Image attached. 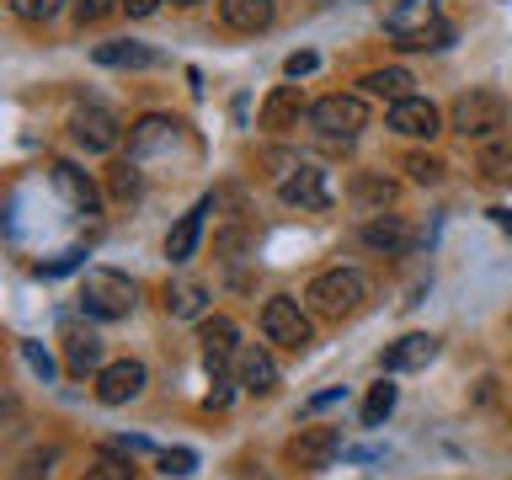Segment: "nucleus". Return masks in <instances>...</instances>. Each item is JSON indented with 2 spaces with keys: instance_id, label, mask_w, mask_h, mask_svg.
<instances>
[{
  "instance_id": "nucleus-38",
  "label": "nucleus",
  "mask_w": 512,
  "mask_h": 480,
  "mask_svg": "<svg viewBox=\"0 0 512 480\" xmlns=\"http://www.w3.org/2000/svg\"><path fill=\"white\" fill-rule=\"evenodd\" d=\"M160 6H166V0H123V11L134 16V22H144V16H155Z\"/></svg>"
},
{
  "instance_id": "nucleus-31",
  "label": "nucleus",
  "mask_w": 512,
  "mask_h": 480,
  "mask_svg": "<svg viewBox=\"0 0 512 480\" xmlns=\"http://www.w3.org/2000/svg\"><path fill=\"white\" fill-rule=\"evenodd\" d=\"M11 11L22 16V22L38 27V22H54V16L64 11V0H11Z\"/></svg>"
},
{
  "instance_id": "nucleus-16",
  "label": "nucleus",
  "mask_w": 512,
  "mask_h": 480,
  "mask_svg": "<svg viewBox=\"0 0 512 480\" xmlns=\"http://www.w3.org/2000/svg\"><path fill=\"white\" fill-rule=\"evenodd\" d=\"M256 118H262V128L278 134V128H299V118H310V107H304L299 86H272L262 96V112H256Z\"/></svg>"
},
{
  "instance_id": "nucleus-36",
  "label": "nucleus",
  "mask_w": 512,
  "mask_h": 480,
  "mask_svg": "<svg viewBox=\"0 0 512 480\" xmlns=\"http://www.w3.org/2000/svg\"><path fill=\"white\" fill-rule=\"evenodd\" d=\"M112 6H123V0H80L75 16H80V27H86V22H96V16H107Z\"/></svg>"
},
{
  "instance_id": "nucleus-11",
  "label": "nucleus",
  "mask_w": 512,
  "mask_h": 480,
  "mask_svg": "<svg viewBox=\"0 0 512 480\" xmlns=\"http://www.w3.org/2000/svg\"><path fill=\"white\" fill-rule=\"evenodd\" d=\"M390 128L406 139H432V134H443V112L427 96H406V102H390Z\"/></svg>"
},
{
  "instance_id": "nucleus-32",
  "label": "nucleus",
  "mask_w": 512,
  "mask_h": 480,
  "mask_svg": "<svg viewBox=\"0 0 512 480\" xmlns=\"http://www.w3.org/2000/svg\"><path fill=\"white\" fill-rule=\"evenodd\" d=\"M480 166H486L491 182H496V176H507V171H512V144H502V139H486V150H480Z\"/></svg>"
},
{
  "instance_id": "nucleus-2",
  "label": "nucleus",
  "mask_w": 512,
  "mask_h": 480,
  "mask_svg": "<svg viewBox=\"0 0 512 480\" xmlns=\"http://www.w3.org/2000/svg\"><path fill=\"white\" fill-rule=\"evenodd\" d=\"M448 128L464 139H502V128H507V96L502 91H491V86H470L459 96L454 107H448Z\"/></svg>"
},
{
  "instance_id": "nucleus-9",
  "label": "nucleus",
  "mask_w": 512,
  "mask_h": 480,
  "mask_svg": "<svg viewBox=\"0 0 512 480\" xmlns=\"http://www.w3.org/2000/svg\"><path fill=\"white\" fill-rule=\"evenodd\" d=\"M176 144H182V123L166 118V112H150V118H139L134 128H128V155H134V160L171 155Z\"/></svg>"
},
{
  "instance_id": "nucleus-8",
  "label": "nucleus",
  "mask_w": 512,
  "mask_h": 480,
  "mask_svg": "<svg viewBox=\"0 0 512 480\" xmlns=\"http://www.w3.org/2000/svg\"><path fill=\"white\" fill-rule=\"evenodd\" d=\"M278 198L288 208H304V214H326V208H331V182H326V171H320V166H294V171H283Z\"/></svg>"
},
{
  "instance_id": "nucleus-13",
  "label": "nucleus",
  "mask_w": 512,
  "mask_h": 480,
  "mask_svg": "<svg viewBox=\"0 0 512 480\" xmlns=\"http://www.w3.org/2000/svg\"><path fill=\"white\" fill-rule=\"evenodd\" d=\"M198 342H203V358L214 374H224L235 358H240V331H235V320H224V315H208L203 326H198Z\"/></svg>"
},
{
  "instance_id": "nucleus-17",
  "label": "nucleus",
  "mask_w": 512,
  "mask_h": 480,
  "mask_svg": "<svg viewBox=\"0 0 512 480\" xmlns=\"http://www.w3.org/2000/svg\"><path fill=\"white\" fill-rule=\"evenodd\" d=\"M235 384H240L246 395H272V390H278V363H272L262 347H240V358H235Z\"/></svg>"
},
{
  "instance_id": "nucleus-7",
  "label": "nucleus",
  "mask_w": 512,
  "mask_h": 480,
  "mask_svg": "<svg viewBox=\"0 0 512 480\" xmlns=\"http://www.w3.org/2000/svg\"><path fill=\"white\" fill-rule=\"evenodd\" d=\"M283 454L294 470H326V464L342 454V427H299Z\"/></svg>"
},
{
  "instance_id": "nucleus-10",
  "label": "nucleus",
  "mask_w": 512,
  "mask_h": 480,
  "mask_svg": "<svg viewBox=\"0 0 512 480\" xmlns=\"http://www.w3.org/2000/svg\"><path fill=\"white\" fill-rule=\"evenodd\" d=\"M144 379L150 374H144L139 358H118L96 374V400H102V406H128V400L144 395Z\"/></svg>"
},
{
  "instance_id": "nucleus-35",
  "label": "nucleus",
  "mask_w": 512,
  "mask_h": 480,
  "mask_svg": "<svg viewBox=\"0 0 512 480\" xmlns=\"http://www.w3.org/2000/svg\"><path fill=\"white\" fill-rule=\"evenodd\" d=\"M16 347H22V358H27L32 374H38V379H54V358H48L38 342H16Z\"/></svg>"
},
{
  "instance_id": "nucleus-18",
  "label": "nucleus",
  "mask_w": 512,
  "mask_h": 480,
  "mask_svg": "<svg viewBox=\"0 0 512 480\" xmlns=\"http://www.w3.org/2000/svg\"><path fill=\"white\" fill-rule=\"evenodd\" d=\"M48 176H54V187L70 198L75 214H96V208H102V192H96V182H91L86 171H75L70 160H54V166H48Z\"/></svg>"
},
{
  "instance_id": "nucleus-30",
  "label": "nucleus",
  "mask_w": 512,
  "mask_h": 480,
  "mask_svg": "<svg viewBox=\"0 0 512 480\" xmlns=\"http://www.w3.org/2000/svg\"><path fill=\"white\" fill-rule=\"evenodd\" d=\"M443 160L438 155H422V150H416V155H406V176H411V182H422V187H438L443 182Z\"/></svg>"
},
{
  "instance_id": "nucleus-23",
  "label": "nucleus",
  "mask_w": 512,
  "mask_h": 480,
  "mask_svg": "<svg viewBox=\"0 0 512 480\" xmlns=\"http://www.w3.org/2000/svg\"><path fill=\"white\" fill-rule=\"evenodd\" d=\"M352 203L368 208V214H384V208L395 203V182L384 171H358L352 176Z\"/></svg>"
},
{
  "instance_id": "nucleus-22",
  "label": "nucleus",
  "mask_w": 512,
  "mask_h": 480,
  "mask_svg": "<svg viewBox=\"0 0 512 480\" xmlns=\"http://www.w3.org/2000/svg\"><path fill=\"white\" fill-rule=\"evenodd\" d=\"M358 86H363V96H379V102H406V96H416L411 91L416 80H411V70H400V64H390V70H368Z\"/></svg>"
},
{
  "instance_id": "nucleus-1",
  "label": "nucleus",
  "mask_w": 512,
  "mask_h": 480,
  "mask_svg": "<svg viewBox=\"0 0 512 480\" xmlns=\"http://www.w3.org/2000/svg\"><path fill=\"white\" fill-rule=\"evenodd\" d=\"M363 299H368V278L358 267H326L320 278H310V288H304V304H310L315 315H326V320L358 315Z\"/></svg>"
},
{
  "instance_id": "nucleus-21",
  "label": "nucleus",
  "mask_w": 512,
  "mask_h": 480,
  "mask_svg": "<svg viewBox=\"0 0 512 480\" xmlns=\"http://www.w3.org/2000/svg\"><path fill=\"white\" fill-rule=\"evenodd\" d=\"M91 59L102 64V70H155L160 64V54L155 48H144V43H96L91 48Z\"/></svg>"
},
{
  "instance_id": "nucleus-12",
  "label": "nucleus",
  "mask_w": 512,
  "mask_h": 480,
  "mask_svg": "<svg viewBox=\"0 0 512 480\" xmlns=\"http://www.w3.org/2000/svg\"><path fill=\"white\" fill-rule=\"evenodd\" d=\"M358 235H363L368 251H384V256H406L416 246V230L400 214H368V224Z\"/></svg>"
},
{
  "instance_id": "nucleus-3",
  "label": "nucleus",
  "mask_w": 512,
  "mask_h": 480,
  "mask_svg": "<svg viewBox=\"0 0 512 480\" xmlns=\"http://www.w3.org/2000/svg\"><path fill=\"white\" fill-rule=\"evenodd\" d=\"M134 304H139V283L128 272L91 267L86 283H80V310L91 320H123V315H134Z\"/></svg>"
},
{
  "instance_id": "nucleus-26",
  "label": "nucleus",
  "mask_w": 512,
  "mask_h": 480,
  "mask_svg": "<svg viewBox=\"0 0 512 480\" xmlns=\"http://www.w3.org/2000/svg\"><path fill=\"white\" fill-rule=\"evenodd\" d=\"M139 160L134 155H128V160H118V166H112L107 171V192H112V198H118V203H134L139 198Z\"/></svg>"
},
{
  "instance_id": "nucleus-28",
  "label": "nucleus",
  "mask_w": 512,
  "mask_h": 480,
  "mask_svg": "<svg viewBox=\"0 0 512 480\" xmlns=\"http://www.w3.org/2000/svg\"><path fill=\"white\" fill-rule=\"evenodd\" d=\"M203 304H208V288H203V283H176V288H166V310H171V315H203Z\"/></svg>"
},
{
  "instance_id": "nucleus-39",
  "label": "nucleus",
  "mask_w": 512,
  "mask_h": 480,
  "mask_svg": "<svg viewBox=\"0 0 512 480\" xmlns=\"http://www.w3.org/2000/svg\"><path fill=\"white\" fill-rule=\"evenodd\" d=\"M70 267H80V251H64L59 262H48V267H43V278H59V272H70Z\"/></svg>"
},
{
  "instance_id": "nucleus-6",
  "label": "nucleus",
  "mask_w": 512,
  "mask_h": 480,
  "mask_svg": "<svg viewBox=\"0 0 512 480\" xmlns=\"http://www.w3.org/2000/svg\"><path fill=\"white\" fill-rule=\"evenodd\" d=\"M70 139L86 155H112V150H118V139H123V123L112 118L107 107H75L70 112Z\"/></svg>"
},
{
  "instance_id": "nucleus-27",
  "label": "nucleus",
  "mask_w": 512,
  "mask_h": 480,
  "mask_svg": "<svg viewBox=\"0 0 512 480\" xmlns=\"http://www.w3.org/2000/svg\"><path fill=\"white\" fill-rule=\"evenodd\" d=\"M395 384L390 379H379L374 384V390H368V400H363V427H384V416H390L395 411Z\"/></svg>"
},
{
  "instance_id": "nucleus-25",
  "label": "nucleus",
  "mask_w": 512,
  "mask_h": 480,
  "mask_svg": "<svg viewBox=\"0 0 512 480\" xmlns=\"http://www.w3.org/2000/svg\"><path fill=\"white\" fill-rule=\"evenodd\" d=\"M134 475H139L134 459H128V448H118V443L96 448V459H91V470H86V480H134Z\"/></svg>"
},
{
  "instance_id": "nucleus-40",
  "label": "nucleus",
  "mask_w": 512,
  "mask_h": 480,
  "mask_svg": "<svg viewBox=\"0 0 512 480\" xmlns=\"http://www.w3.org/2000/svg\"><path fill=\"white\" fill-rule=\"evenodd\" d=\"M171 6H198V0H171Z\"/></svg>"
},
{
  "instance_id": "nucleus-37",
  "label": "nucleus",
  "mask_w": 512,
  "mask_h": 480,
  "mask_svg": "<svg viewBox=\"0 0 512 480\" xmlns=\"http://www.w3.org/2000/svg\"><path fill=\"white\" fill-rule=\"evenodd\" d=\"M315 64H320L315 54H288V64H283V70H288V80H299V75H310Z\"/></svg>"
},
{
  "instance_id": "nucleus-5",
  "label": "nucleus",
  "mask_w": 512,
  "mask_h": 480,
  "mask_svg": "<svg viewBox=\"0 0 512 480\" xmlns=\"http://www.w3.org/2000/svg\"><path fill=\"white\" fill-rule=\"evenodd\" d=\"M262 331H267V342H278V347H288V352H304V347L315 342L310 315H304L299 299H288V294H278V299L262 304Z\"/></svg>"
},
{
  "instance_id": "nucleus-20",
  "label": "nucleus",
  "mask_w": 512,
  "mask_h": 480,
  "mask_svg": "<svg viewBox=\"0 0 512 480\" xmlns=\"http://www.w3.org/2000/svg\"><path fill=\"white\" fill-rule=\"evenodd\" d=\"M278 16V0H219V22L230 32H267Z\"/></svg>"
},
{
  "instance_id": "nucleus-29",
  "label": "nucleus",
  "mask_w": 512,
  "mask_h": 480,
  "mask_svg": "<svg viewBox=\"0 0 512 480\" xmlns=\"http://www.w3.org/2000/svg\"><path fill=\"white\" fill-rule=\"evenodd\" d=\"M448 43H454V22H443V16H438V22L422 27L416 38H406L400 48H406V54H432V48H448Z\"/></svg>"
},
{
  "instance_id": "nucleus-15",
  "label": "nucleus",
  "mask_w": 512,
  "mask_h": 480,
  "mask_svg": "<svg viewBox=\"0 0 512 480\" xmlns=\"http://www.w3.org/2000/svg\"><path fill=\"white\" fill-rule=\"evenodd\" d=\"M208 208H214V198H203V203H192L182 219L171 224V235H166V262L171 267H182L192 251H198V240H203V219H208Z\"/></svg>"
},
{
  "instance_id": "nucleus-33",
  "label": "nucleus",
  "mask_w": 512,
  "mask_h": 480,
  "mask_svg": "<svg viewBox=\"0 0 512 480\" xmlns=\"http://www.w3.org/2000/svg\"><path fill=\"white\" fill-rule=\"evenodd\" d=\"M59 459V448H32L22 459V480H48V464Z\"/></svg>"
},
{
  "instance_id": "nucleus-19",
  "label": "nucleus",
  "mask_w": 512,
  "mask_h": 480,
  "mask_svg": "<svg viewBox=\"0 0 512 480\" xmlns=\"http://www.w3.org/2000/svg\"><path fill=\"white\" fill-rule=\"evenodd\" d=\"M432 358H438V336L411 331V336H400V342L384 352V374H411V368H427Z\"/></svg>"
},
{
  "instance_id": "nucleus-34",
  "label": "nucleus",
  "mask_w": 512,
  "mask_h": 480,
  "mask_svg": "<svg viewBox=\"0 0 512 480\" xmlns=\"http://www.w3.org/2000/svg\"><path fill=\"white\" fill-rule=\"evenodd\" d=\"M160 470L166 475H192L198 470V454H192V448H166V454H160Z\"/></svg>"
},
{
  "instance_id": "nucleus-14",
  "label": "nucleus",
  "mask_w": 512,
  "mask_h": 480,
  "mask_svg": "<svg viewBox=\"0 0 512 480\" xmlns=\"http://www.w3.org/2000/svg\"><path fill=\"white\" fill-rule=\"evenodd\" d=\"M438 16H443V11H438V0H395V6L384 11V32H390L395 48H400L406 38H416L422 27L438 22Z\"/></svg>"
},
{
  "instance_id": "nucleus-4",
  "label": "nucleus",
  "mask_w": 512,
  "mask_h": 480,
  "mask_svg": "<svg viewBox=\"0 0 512 480\" xmlns=\"http://www.w3.org/2000/svg\"><path fill=\"white\" fill-rule=\"evenodd\" d=\"M310 128L326 139H358L368 128V102L358 91H336V96H320V102H310Z\"/></svg>"
},
{
  "instance_id": "nucleus-24",
  "label": "nucleus",
  "mask_w": 512,
  "mask_h": 480,
  "mask_svg": "<svg viewBox=\"0 0 512 480\" xmlns=\"http://www.w3.org/2000/svg\"><path fill=\"white\" fill-rule=\"evenodd\" d=\"M102 363V342H96L91 331H70L64 336V368L80 379V374H91V368Z\"/></svg>"
}]
</instances>
